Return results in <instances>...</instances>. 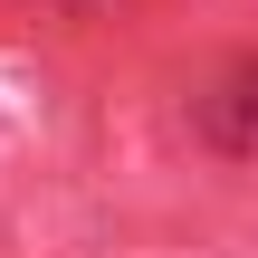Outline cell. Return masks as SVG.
<instances>
[{
    "label": "cell",
    "mask_w": 258,
    "mask_h": 258,
    "mask_svg": "<svg viewBox=\"0 0 258 258\" xmlns=\"http://www.w3.org/2000/svg\"><path fill=\"white\" fill-rule=\"evenodd\" d=\"M211 134H220L230 153H239V144H249V134H258V48H249V57H239V67H230V115H220Z\"/></svg>",
    "instance_id": "1"
}]
</instances>
